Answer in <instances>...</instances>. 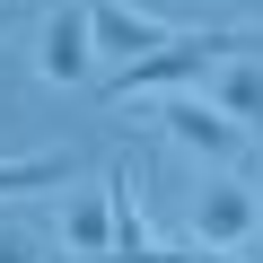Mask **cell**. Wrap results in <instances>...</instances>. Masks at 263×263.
<instances>
[{"mask_svg":"<svg viewBox=\"0 0 263 263\" xmlns=\"http://www.w3.org/2000/svg\"><path fill=\"white\" fill-rule=\"evenodd\" d=\"M237 53H254L246 27H193V35H176L167 53L114 70V105H141V97H167V88H211V62H237Z\"/></svg>","mask_w":263,"mask_h":263,"instance_id":"obj_1","label":"cell"},{"mask_svg":"<svg viewBox=\"0 0 263 263\" xmlns=\"http://www.w3.org/2000/svg\"><path fill=\"white\" fill-rule=\"evenodd\" d=\"M0 263H44V246H35L18 219H0Z\"/></svg>","mask_w":263,"mask_h":263,"instance_id":"obj_9","label":"cell"},{"mask_svg":"<svg viewBox=\"0 0 263 263\" xmlns=\"http://www.w3.org/2000/svg\"><path fill=\"white\" fill-rule=\"evenodd\" d=\"M62 246L88 254V263H105L114 254V202H70L62 211Z\"/></svg>","mask_w":263,"mask_h":263,"instance_id":"obj_8","label":"cell"},{"mask_svg":"<svg viewBox=\"0 0 263 263\" xmlns=\"http://www.w3.org/2000/svg\"><path fill=\"white\" fill-rule=\"evenodd\" d=\"M211 105H219V114H237L246 132H263V44H254V53H237V62H219Z\"/></svg>","mask_w":263,"mask_h":263,"instance_id":"obj_6","label":"cell"},{"mask_svg":"<svg viewBox=\"0 0 263 263\" xmlns=\"http://www.w3.org/2000/svg\"><path fill=\"white\" fill-rule=\"evenodd\" d=\"M70 184V149H35V158H0V202H27V193H53Z\"/></svg>","mask_w":263,"mask_h":263,"instance_id":"obj_7","label":"cell"},{"mask_svg":"<svg viewBox=\"0 0 263 263\" xmlns=\"http://www.w3.org/2000/svg\"><path fill=\"white\" fill-rule=\"evenodd\" d=\"M88 62H97V18H88V9H53V18H44V53H35V70H44L53 88H79Z\"/></svg>","mask_w":263,"mask_h":263,"instance_id":"obj_4","label":"cell"},{"mask_svg":"<svg viewBox=\"0 0 263 263\" xmlns=\"http://www.w3.org/2000/svg\"><path fill=\"white\" fill-rule=\"evenodd\" d=\"M246 228H254V193H246L237 176H211V184L193 193V246L228 254V246H237Z\"/></svg>","mask_w":263,"mask_h":263,"instance_id":"obj_5","label":"cell"},{"mask_svg":"<svg viewBox=\"0 0 263 263\" xmlns=\"http://www.w3.org/2000/svg\"><path fill=\"white\" fill-rule=\"evenodd\" d=\"M158 105V123L176 132L184 149H202V158H237V141H246V123L237 114H219L211 105V88H167V97H149Z\"/></svg>","mask_w":263,"mask_h":263,"instance_id":"obj_2","label":"cell"},{"mask_svg":"<svg viewBox=\"0 0 263 263\" xmlns=\"http://www.w3.org/2000/svg\"><path fill=\"white\" fill-rule=\"evenodd\" d=\"M0 44H9V0H0Z\"/></svg>","mask_w":263,"mask_h":263,"instance_id":"obj_10","label":"cell"},{"mask_svg":"<svg viewBox=\"0 0 263 263\" xmlns=\"http://www.w3.org/2000/svg\"><path fill=\"white\" fill-rule=\"evenodd\" d=\"M88 18H97V53H105V62H149V53H167L176 35H193V27H167V18H149V9H123V0H88Z\"/></svg>","mask_w":263,"mask_h":263,"instance_id":"obj_3","label":"cell"}]
</instances>
